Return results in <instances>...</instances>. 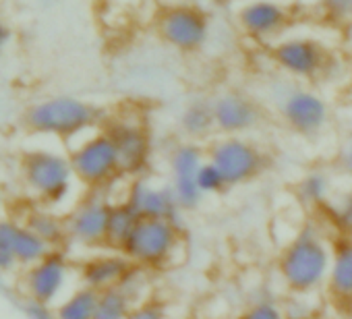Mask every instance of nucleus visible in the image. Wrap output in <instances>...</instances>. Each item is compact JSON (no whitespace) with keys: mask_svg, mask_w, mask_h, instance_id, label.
Returning a JSON list of instances; mask_svg holds the SVG:
<instances>
[{"mask_svg":"<svg viewBox=\"0 0 352 319\" xmlns=\"http://www.w3.org/2000/svg\"><path fill=\"white\" fill-rule=\"evenodd\" d=\"M333 255V236L321 220H309L284 243L276 272L288 292L321 294L327 284Z\"/></svg>","mask_w":352,"mask_h":319,"instance_id":"obj_1","label":"nucleus"},{"mask_svg":"<svg viewBox=\"0 0 352 319\" xmlns=\"http://www.w3.org/2000/svg\"><path fill=\"white\" fill-rule=\"evenodd\" d=\"M19 175L30 199L54 210L67 206L79 185L69 153L48 147L28 151L21 160Z\"/></svg>","mask_w":352,"mask_h":319,"instance_id":"obj_2","label":"nucleus"},{"mask_svg":"<svg viewBox=\"0 0 352 319\" xmlns=\"http://www.w3.org/2000/svg\"><path fill=\"white\" fill-rule=\"evenodd\" d=\"M102 118L104 112L98 106L75 96L46 98L25 112V124L32 133L67 141L96 129Z\"/></svg>","mask_w":352,"mask_h":319,"instance_id":"obj_3","label":"nucleus"},{"mask_svg":"<svg viewBox=\"0 0 352 319\" xmlns=\"http://www.w3.org/2000/svg\"><path fill=\"white\" fill-rule=\"evenodd\" d=\"M77 183L85 191H106L122 177L118 151L104 129L85 135L69 149Z\"/></svg>","mask_w":352,"mask_h":319,"instance_id":"obj_4","label":"nucleus"},{"mask_svg":"<svg viewBox=\"0 0 352 319\" xmlns=\"http://www.w3.org/2000/svg\"><path fill=\"white\" fill-rule=\"evenodd\" d=\"M183 224L168 220H141L124 245L122 253L131 259L133 265L157 272L172 265L185 247Z\"/></svg>","mask_w":352,"mask_h":319,"instance_id":"obj_5","label":"nucleus"},{"mask_svg":"<svg viewBox=\"0 0 352 319\" xmlns=\"http://www.w3.org/2000/svg\"><path fill=\"white\" fill-rule=\"evenodd\" d=\"M77 284V263L65 249H54L38 263L21 270L17 276V286L23 298H36L54 307Z\"/></svg>","mask_w":352,"mask_h":319,"instance_id":"obj_6","label":"nucleus"},{"mask_svg":"<svg viewBox=\"0 0 352 319\" xmlns=\"http://www.w3.org/2000/svg\"><path fill=\"white\" fill-rule=\"evenodd\" d=\"M110 210L112 199L106 191H85L77 197L65 214L67 247H77L89 253L104 249Z\"/></svg>","mask_w":352,"mask_h":319,"instance_id":"obj_7","label":"nucleus"},{"mask_svg":"<svg viewBox=\"0 0 352 319\" xmlns=\"http://www.w3.org/2000/svg\"><path fill=\"white\" fill-rule=\"evenodd\" d=\"M208 160L214 162L230 187H243L261 177L267 168L265 151L247 137L220 135L208 147Z\"/></svg>","mask_w":352,"mask_h":319,"instance_id":"obj_8","label":"nucleus"},{"mask_svg":"<svg viewBox=\"0 0 352 319\" xmlns=\"http://www.w3.org/2000/svg\"><path fill=\"white\" fill-rule=\"evenodd\" d=\"M282 122L302 137H317L329 124V106L317 91L300 85L282 89L276 98Z\"/></svg>","mask_w":352,"mask_h":319,"instance_id":"obj_9","label":"nucleus"},{"mask_svg":"<svg viewBox=\"0 0 352 319\" xmlns=\"http://www.w3.org/2000/svg\"><path fill=\"white\" fill-rule=\"evenodd\" d=\"M52 251L21 218L0 216V276H19L21 270L38 263Z\"/></svg>","mask_w":352,"mask_h":319,"instance_id":"obj_10","label":"nucleus"},{"mask_svg":"<svg viewBox=\"0 0 352 319\" xmlns=\"http://www.w3.org/2000/svg\"><path fill=\"white\" fill-rule=\"evenodd\" d=\"M104 131L118 151L122 177H145L151 166V137L145 122L133 116H116L106 122Z\"/></svg>","mask_w":352,"mask_h":319,"instance_id":"obj_11","label":"nucleus"},{"mask_svg":"<svg viewBox=\"0 0 352 319\" xmlns=\"http://www.w3.org/2000/svg\"><path fill=\"white\" fill-rule=\"evenodd\" d=\"M206 160L208 151H204V147L195 141L174 145L168 155L170 187L183 212H195L204 201V195L197 187V173Z\"/></svg>","mask_w":352,"mask_h":319,"instance_id":"obj_12","label":"nucleus"},{"mask_svg":"<svg viewBox=\"0 0 352 319\" xmlns=\"http://www.w3.org/2000/svg\"><path fill=\"white\" fill-rule=\"evenodd\" d=\"M124 201L137 212L141 220H168L183 224V210L176 201L170 183L155 181L153 177L129 179Z\"/></svg>","mask_w":352,"mask_h":319,"instance_id":"obj_13","label":"nucleus"},{"mask_svg":"<svg viewBox=\"0 0 352 319\" xmlns=\"http://www.w3.org/2000/svg\"><path fill=\"white\" fill-rule=\"evenodd\" d=\"M160 36L181 52H195L210 38V21L195 7H170L160 15Z\"/></svg>","mask_w":352,"mask_h":319,"instance_id":"obj_14","label":"nucleus"},{"mask_svg":"<svg viewBox=\"0 0 352 319\" xmlns=\"http://www.w3.org/2000/svg\"><path fill=\"white\" fill-rule=\"evenodd\" d=\"M272 58L280 71L294 79H315L327 69V50L311 38H284L272 48Z\"/></svg>","mask_w":352,"mask_h":319,"instance_id":"obj_15","label":"nucleus"},{"mask_svg":"<svg viewBox=\"0 0 352 319\" xmlns=\"http://www.w3.org/2000/svg\"><path fill=\"white\" fill-rule=\"evenodd\" d=\"M131 270H133V263L122 251L106 249V247L87 253L77 263L79 284H83L96 292L118 288Z\"/></svg>","mask_w":352,"mask_h":319,"instance_id":"obj_16","label":"nucleus"},{"mask_svg":"<svg viewBox=\"0 0 352 319\" xmlns=\"http://www.w3.org/2000/svg\"><path fill=\"white\" fill-rule=\"evenodd\" d=\"M216 131L220 135L245 137L261 120V110L253 98L241 91H224L212 100Z\"/></svg>","mask_w":352,"mask_h":319,"instance_id":"obj_17","label":"nucleus"},{"mask_svg":"<svg viewBox=\"0 0 352 319\" xmlns=\"http://www.w3.org/2000/svg\"><path fill=\"white\" fill-rule=\"evenodd\" d=\"M325 294L336 307L352 309V239L336 236Z\"/></svg>","mask_w":352,"mask_h":319,"instance_id":"obj_18","label":"nucleus"},{"mask_svg":"<svg viewBox=\"0 0 352 319\" xmlns=\"http://www.w3.org/2000/svg\"><path fill=\"white\" fill-rule=\"evenodd\" d=\"M288 11L274 3V0H253L245 5L239 13V21L243 30L259 40H267L278 36L288 25Z\"/></svg>","mask_w":352,"mask_h":319,"instance_id":"obj_19","label":"nucleus"},{"mask_svg":"<svg viewBox=\"0 0 352 319\" xmlns=\"http://www.w3.org/2000/svg\"><path fill=\"white\" fill-rule=\"evenodd\" d=\"M21 220L34 234H38L52 249L67 247V222L65 214H60L58 210L42 204H32L28 212L21 216Z\"/></svg>","mask_w":352,"mask_h":319,"instance_id":"obj_20","label":"nucleus"},{"mask_svg":"<svg viewBox=\"0 0 352 319\" xmlns=\"http://www.w3.org/2000/svg\"><path fill=\"white\" fill-rule=\"evenodd\" d=\"M336 191L338 189H336L331 175L321 168H313V170L305 173L294 185V195H296L298 204L315 214H319L331 201Z\"/></svg>","mask_w":352,"mask_h":319,"instance_id":"obj_21","label":"nucleus"},{"mask_svg":"<svg viewBox=\"0 0 352 319\" xmlns=\"http://www.w3.org/2000/svg\"><path fill=\"white\" fill-rule=\"evenodd\" d=\"M179 126L187 141H201L216 133L212 100H193L179 114Z\"/></svg>","mask_w":352,"mask_h":319,"instance_id":"obj_22","label":"nucleus"},{"mask_svg":"<svg viewBox=\"0 0 352 319\" xmlns=\"http://www.w3.org/2000/svg\"><path fill=\"white\" fill-rule=\"evenodd\" d=\"M317 218L333 234V239H352V187L336 191L331 201L317 214Z\"/></svg>","mask_w":352,"mask_h":319,"instance_id":"obj_23","label":"nucleus"},{"mask_svg":"<svg viewBox=\"0 0 352 319\" xmlns=\"http://www.w3.org/2000/svg\"><path fill=\"white\" fill-rule=\"evenodd\" d=\"M139 222H141V218L137 216V212L124 199L122 201H114L112 210H110V218H108L106 249L122 251L124 245L129 243V239L133 236V232H135Z\"/></svg>","mask_w":352,"mask_h":319,"instance_id":"obj_24","label":"nucleus"},{"mask_svg":"<svg viewBox=\"0 0 352 319\" xmlns=\"http://www.w3.org/2000/svg\"><path fill=\"white\" fill-rule=\"evenodd\" d=\"M100 292L77 284L58 305L56 319H94Z\"/></svg>","mask_w":352,"mask_h":319,"instance_id":"obj_25","label":"nucleus"},{"mask_svg":"<svg viewBox=\"0 0 352 319\" xmlns=\"http://www.w3.org/2000/svg\"><path fill=\"white\" fill-rule=\"evenodd\" d=\"M133 307H135V302L120 286L110 288V290L100 292L94 319H126L129 313L133 311Z\"/></svg>","mask_w":352,"mask_h":319,"instance_id":"obj_26","label":"nucleus"},{"mask_svg":"<svg viewBox=\"0 0 352 319\" xmlns=\"http://www.w3.org/2000/svg\"><path fill=\"white\" fill-rule=\"evenodd\" d=\"M151 274L153 272H149V270L133 265V270L126 274L124 282L120 284V288L131 296V300L135 305H141V302L153 298V294H151Z\"/></svg>","mask_w":352,"mask_h":319,"instance_id":"obj_27","label":"nucleus"},{"mask_svg":"<svg viewBox=\"0 0 352 319\" xmlns=\"http://www.w3.org/2000/svg\"><path fill=\"white\" fill-rule=\"evenodd\" d=\"M236 319H288L282 307V300L274 296H261L245 305Z\"/></svg>","mask_w":352,"mask_h":319,"instance_id":"obj_28","label":"nucleus"},{"mask_svg":"<svg viewBox=\"0 0 352 319\" xmlns=\"http://www.w3.org/2000/svg\"><path fill=\"white\" fill-rule=\"evenodd\" d=\"M197 187H199V193L204 197H214V195H222L224 191L230 189L228 181L224 179L222 170L210 162V160H206L204 166L199 168L197 173Z\"/></svg>","mask_w":352,"mask_h":319,"instance_id":"obj_29","label":"nucleus"},{"mask_svg":"<svg viewBox=\"0 0 352 319\" xmlns=\"http://www.w3.org/2000/svg\"><path fill=\"white\" fill-rule=\"evenodd\" d=\"M126 319H168V311L162 300L149 298L141 305H135Z\"/></svg>","mask_w":352,"mask_h":319,"instance_id":"obj_30","label":"nucleus"},{"mask_svg":"<svg viewBox=\"0 0 352 319\" xmlns=\"http://www.w3.org/2000/svg\"><path fill=\"white\" fill-rule=\"evenodd\" d=\"M323 13L338 23L352 19V0H319Z\"/></svg>","mask_w":352,"mask_h":319,"instance_id":"obj_31","label":"nucleus"},{"mask_svg":"<svg viewBox=\"0 0 352 319\" xmlns=\"http://www.w3.org/2000/svg\"><path fill=\"white\" fill-rule=\"evenodd\" d=\"M21 311L28 319H56V307L36 298H23Z\"/></svg>","mask_w":352,"mask_h":319,"instance_id":"obj_32","label":"nucleus"},{"mask_svg":"<svg viewBox=\"0 0 352 319\" xmlns=\"http://www.w3.org/2000/svg\"><path fill=\"white\" fill-rule=\"evenodd\" d=\"M340 166H342V170L352 179V137H348L346 143L342 145V151H340Z\"/></svg>","mask_w":352,"mask_h":319,"instance_id":"obj_33","label":"nucleus"},{"mask_svg":"<svg viewBox=\"0 0 352 319\" xmlns=\"http://www.w3.org/2000/svg\"><path fill=\"white\" fill-rule=\"evenodd\" d=\"M9 38H11V34H9V30L0 23V50H3L5 46H7V42H9Z\"/></svg>","mask_w":352,"mask_h":319,"instance_id":"obj_34","label":"nucleus"},{"mask_svg":"<svg viewBox=\"0 0 352 319\" xmlns=\"http://www.w3.org/2000/svg\"><path fill=\"white\" fill-rule=\"evenodd\" d=\"M3 206H5V195H3V191H0V212H3Z\"/></svg>","mask_w":352,"mask_h":319,"instance_id":"obj_35","label":"nucleus"},{"mask_svg":"<svg viewBox=\"0 0 352 319\" xmlns=\"http://www.w3.org/2000/svg\"><path fill=\"white\" fill-rule=\"evenodd\" d=\"M313 319H329V317H325V315L321 313V315H317V317H313Z\"/></svg>","mask_w":352,"mask_h":319,"instance_id":"obj_36","label":"nucleus"},{"mask_svg":"<svg viewBox=\"0 0 352 319\" xmlns=\"http://www.w3.org/2000/svg\"><path fill=\"white\" fill-rule=\"evenodd\" d=\"M46 3H58V0H46Z\"/></svg>","mask_w":352,"mask_h":319,"instance_id":"obj_37","label":"nucleus"}]
</instances>
